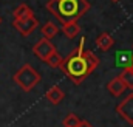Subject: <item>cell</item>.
<instances>
[{"mask_svg":"<svg viewBox=\"0 0 133 127\" xmlns=\"http://www.w3.org/2000/svg\"><path fill=\"white\" fill-rule=\"evenodd\" d=\"M84 43H85V39H82L79 47L74 48L66 58H64L59 65L62 73L66 74L76 85L82 84L84 79H87L99 65V58L93 51L85 50Z\"/></svg>","mask_w":133,"mask_h":127,"instance_id":"6da1fadb","label":"cell"},{"mask_svg":"<svg viewBox=\"0 0 133 127\" xmlns=\"http://www.w3.org/2000/svg\"><path fill=\"white\" fill-rule=\"evenodd\" d=\"M46 9L61 23H66L79 20L90 9V3L87 0H48Z\"/></svg>","mask_w":133,"mask_h":127,"instance_id":"7a4b0ae2","label":"cell"},{"mask_svg":"<svg viewBox=\"0 0 133 127\" xmlns=\"http://www.w3.org/2000/svg\"><path fill=\"white\" fill-rule=\"evenodd\" d=\"M12 81L23 90V92H31L34 87L40 82V74L34 70L30 63L22 65L16 74L12 76Z\"/></svg>","mask_w":133,"mask_h":127,"instance_id":"3957f363","label":"cell"},{"mask_svg":"<svg viewBox=\"0 0 133 127\" xmlns=\"http://www.w3.org/2000/svg\"><path fill=\"white\" fill-rule=\"evenodd\" d=\"M116 112H118V115L125 123H129L130 126H133V93L127 95L124 98V101H121L118 104Z\"/></svg>","mask_w":133,"mask_h":127,"instance_id":"277c9868","label":"cell"},{"mask_svg":"<svg viewBox=\"0 0 133 127\" xmlns=\"http://www.w3.org/2000/svg\"><path fill=\"white\" fill-rule=\"evenodd\" d=\"M54 51H56V47L51 43L50 39H45V37L40 39V40L33 47V53L40 59V61H43V62H45Z\"/></svg>","mask_w":133,"mask_h":127,"instance_id":"5b68a950","label":"cell"},{"mask_svg":"<svg viewBox=\"0 0 133 127\" xmlns=\"http://www.w3.org/2000/svg\"><path fill=\"white\" fill-rule=\"evenodd\" d=\"M12 27L17 30V33H20L23 37H26L39 27V20L34 16L26 17V19H20V20H12Z\"/></svg>","mask_w":133,"mask_h":127,"instance_id":"8992f818","label":"cell"},{"mask_svg":"<svg viewBox=\"0 0 133 127\" xmlns=\"http://www.w3.org/2000/svg\"><path fill=\"white\" fill-rule=\"evenodd\" d=\"M64 90L59 87V85H53L51 88H48V92L45 93V98L53 104V105H59L61 102H62V99H64Z\"/></svg>","mask_w":133,"mask_h":127,"instance_id":"52a82bcc","label":"cell"},{"mask_svg":"<svg viewBox=\"0 0 133 127\" xmlns=\"http://www.w3.org/2000/svg\"><path fill=\"white\" fill-rule=\"evenodd\" d=\"M96 45L101 51H108L113 45H115V39L111 37L110 33H101L96 37Z\"/></svg>","mask_w":133,"mask_h":127,"instance_id":"ba28073f","label":"cell"},{"mask_svg":"<svg viewBox=\"0 0 133 127\" xmlns=\"http://www.w3.org/2000/svg\"><path fill=\"white\" fill-rule=\"evenodd\" d=\"M107 90L110 92V95H113V96H121L124 92H125V85H124V82L121 81V78L118 76V78L111 79V81L107 84Z\"/></svg>","mask_w":133,"mask_h":127,"instance_id":"9c48e42d","label":"cell"},{"mask_svg":"<svg viewBox=\"0 0 133 127\" xmlns=\"http://www.w3.org/2000/svg\"><path fill=\"white\" fill-rule=\"evenodd\" d=\"M12 16H14V20H20V19L33 17V16H34V11H33V8H31L30 5H26V3H20V5L14 9Z\"/></svg>","mask_w":133,"mask_h":127,"instance_id":"30bf717a","label":"cell"},{"mask_svg":"<svg viewBox=\"0 0 133 127\" xmlns=\"http://www.w3.org/2000/svg\"><path fill=\"white\" fill-rule=\"evenodd\" d=\"M62 33L66 39H74L79 36L81 27L77 25V22H66V23H62Z\"/></svg>","mask_w":133,"mask_h":127,"instance_id":"8fae6325","label":"cell"},{"mask_svg":"<svg viewBox=\"0 0 133 127\" xmlns=\"http://www.w3.org/2000/svg\"><path fill=\"white\" fill-rule=\"evenodd\" d=\"M119 78H121V81L124 82L125 88L133 90V68L132 67H125V70L119 74Z\"/></svg>","mask_w":133,"mask_h":127,"instance_id":"7c38bea8","label":"cell"},{"mask_svg":"<svg viewBox=\"0 0 133 127\" xmlns=\"http://www.w3.org/2000/svg\"><path fill=\"white\" fill-rule=\"evenodd\" d=\"M57 33H59V27H57L56 23H53V22H46V23L42 27V34H43L45 39H51V37H54Z\"/></svg>","mask_w":133,"mask_h":127,"instance_id":"4fadbf2b","label":"cell"},{"mask_svg":"<svg viewBox=\"0 0 133 127\" xmlns=\"http://www.w3.org/2000/svg\"><path fill=\"white\" fill-rule=\"evenodd\" d=\"M133 62V54L132 53H127V51H121L116 54V63L118 65H125V67H130Z\"/></svg>","mask_w":133,"mask_h":127,"instance_id":"5bb4252c","label":"cell"},{"mask_svg":"<svg viewBox=\"0 0 133 127\" xmlns=\"http://www.w3.org/2000/svg\"><path fill=\"white\" fill-rule=\"evenodd\" d=\"M79 123H81V118L76 116L74 113H68L65 118H64V121H62L64 127H77Z\"/></svg>","mask_w":133,"mask_h":127,"instance_id":"9a60e30c","label":"cell"},{"mask_svg":"<svg viewBox=\"0 0 133 127\" xmlns=\"http://www.w3.org/2000/svg\"><path fill=\"white\" fill-rule=\"evenodd\" d=\"M62 59H64V56H61V54L57 53V50H56V51H54V53H53L45 62L48 63L50 67H53V68H57V67L61 65V62H62Z\"/></svg>","mask_w":133,"mask_h":127,"instance_id":"2e32d148","label":"cell"},{"mask_svg":"<svg viewBox=\"0 0 133 127\" xmlns=\"http://www.w3.org/2000/svg\"><path fill=\"white\" fill-rule=\"evenodd\" d=\"M77 127H93L90 123H87V121H84V119H81V123H79V126Z\"/></svg>","mask_w":133,"mask_h":127,"instance_id":"e0dca14e","label":"cell"},{"mask_svg":"<svg viewBox=\"0 0 133 127\" xmlns=\"http://www.w3.org/2000/svg\"><path fill=\"white\" fill-rule=\"evenodd\" d=\"M130 67H132V68H133V62H132V65H130Z\"/></svg>","mask_w":133,"mask_h":127,"instance_id":"ac0fdd59","label":"cell"},{"mask_svg":"<svg viewBox=\"0 0 133 127\" xmlns=\"http://www.w3.org/2000/svg\"><path fill=\"white\" fill-rule=\"evenodd\" d=\"M0 23H2V17H0Z\"/></svg>","mask_w":133,"mask_h":127,"instance_id":"d6986e66","label":"cell"},{"mask_svg":"<svg viewBox=\"0 0 133 127\" xmlns=\"http://www.w3.org/2000/svg\"><path fill=\"white\" fill-rule=\"evenodd\" d=\"M113 2H118V0H113Z\"/></svg>","mask_w":133,"mask_h":127,"instance_id":"ffe728a7","label":"cell"}]
</instances>
